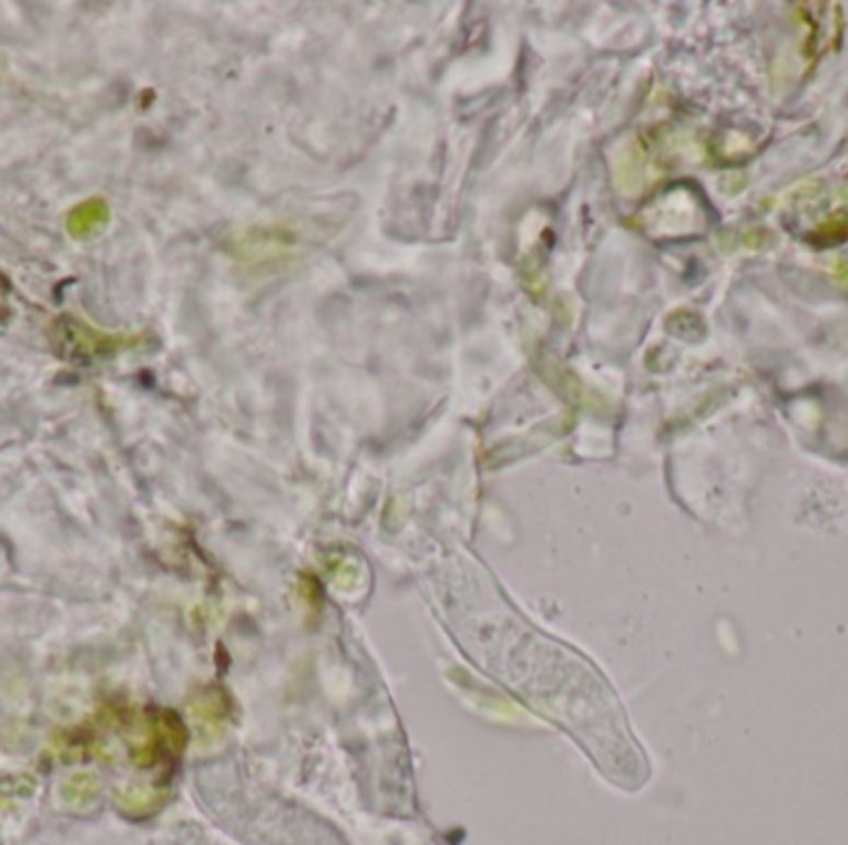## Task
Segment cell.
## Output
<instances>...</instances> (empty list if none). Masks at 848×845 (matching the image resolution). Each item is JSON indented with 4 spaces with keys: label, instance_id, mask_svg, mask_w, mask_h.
I'll list each match as a JSON object with an SVG mask.
<instances>
[{
    "label": "cell",
    "instance_id": "cell-1",
    "mask_svg": "<svg viewBox=\"0 0 848 845\" xmlns=\"http://www.w3.org/2000/svg\"><path fill=\"white\" fill-rule=\"evenodd\" d=\"M60 335H65L62 352L70 355V358H78V360L80 358H97V355L115 350V347L119 345L115 337L97 335V331H90V327L72 323V321H65L60 325Z\"/></svg>",
    "mask_w": 848,
    "mask_h": 845
},
{
    "label": "cell",
    "instance_id": "cell-2",
    "mask_svg": "<svg viewBox=\"0 0 848 845\" xmlns=\"http://www.w3.org/2000/svg\"><path fill=\"white\" fill-rule=\"evenodd\" d=\"M107 223V206L102 199H90L85 204H80L78 209H72L70 219H68V229L72 236H90L92 231H97L100 227Z\"/></svg>",
    "mask_w": 848,
    "mask_h": 845
},
{
    "label": "cell",
    "instance_id": "cell-3",
    "mask_svg": "<svg viewBox=\"0 0 848 845\" xmlns=\"http://www.w3.org/2000/svg\"><path fill=\"white\" fill-rule=\"evenodd\" d=\"M5 313V303H3V296H0V315Z\"/></svg>",
    "mask_w": 848,
    "mask_h": 845
}]
</instances>
